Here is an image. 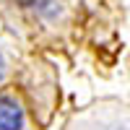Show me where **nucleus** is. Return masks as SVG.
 Masks as SVG:
<instances>
[{
    "label": "nucleus",
    "mask_w": 130,
    "mask_h": 130,
    "mask_svg": "<svg viewBox=\"0 0 130 130\" xmlns=\"http://www.w3.org/2000/svg\"><path fill=\"white\" fill-rule=\"evenodd\" d=\"M0 130H26V109L16 94L0 91Z\"/></svg>",
    "instance_id": "f257e3e1"
},
{
    "label": "nucleus",
    "mask_w": 130,
    "mask_h": 130,
    "mask_svg": "<svg viewBox=\"0 0 130 130\" xmlns=\"http://www.w3.org/2000/svg\"><path fill=\"white\" fill-rule=\"evenodd\" d=\"M0 75H3V57H0Z\"/></svg>",
    "instance_id": "f03ea898"
}]
</instances>
